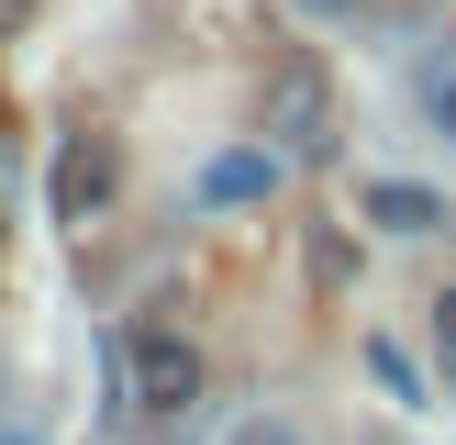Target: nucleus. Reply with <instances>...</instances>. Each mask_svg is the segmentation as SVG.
<instances>
[{
	"label": "nucleus",
	"mask_w": 456,
	"mask_h": 445,
	"mask_svg": "<svg viewBox=\"0 0 456 445\" xmlns=\"http://www.w3.org/2000/svg\"><path fill=\"white\" fill-rule=\"evenodd\" d=\"M267 145H279V156H323L334 145V89H323V67H312V56H289L279 67V78H267Z\"/></svg>",
	"instance_id": "obj_3"
},
{
	"label": "nucleus",
	"mask_w": 456,
	"mask_h": 445,
	"mask_svg": "<svg viewBox=\"0 0 456 445\" xmlns=\"http://www.w3.org/2000/svg\"><path fill=\"white\" fill-rule=\"evenodd\" d=\"M279 178H289L279 145H234V156H212V167L190 178V200L200 212H256V200H279Z\"/></svg>",
	"instance_id": "obj_4"
},
{
	"label": "nucleus",
	"mask_w": 456,
	"mask_h": 445,
	"mask_svg": "<svg viewBox=\"0 0 456 445\" xmlns=\"http://www.w3.org/2000/svg\"><path fill=\"white\" fill-rule=\"evenodd\" d=\"M200 390H212V356H200L178 323H145V334H123V400H134L145 423H178Z\"/></svg>",
	"instance_id": "obj_2"
},
{
	"label": "nucleus",
	"mask_w": 456,
	"mask_h": 445,
	"mask_svg": "<svg viewBox=\"0 0 456 445\" xmlns=\"http://www.w3.org/2000/svg\"><path fill=\"white\" fill-rule=\"evenodd\" d=\"M22 12H34V0H0V44H12V34H22Z\"/></svg>",
	"instance_id": "obj_11"
},
{
	"label": "nucleus",
	"mask_w": 456,
	"mask_h": 445,
	"mask_svg": "<svg viewBox=\"0 0 456 445\" xmlns=\"http://www.w3.org/2000/svg\"><path fill=\"white\" fill-rule=\"evenodd\" d=\"M368 378L401 400V412H423V356L401 345V334H368Z\"/></svg>",
	"instance_id": "obj_6"
},
{
	"label": "nucleus",
	"mask_w": 456,
	"mask_h": 445,
	"mask_svg": "<svg viewBox=\"0 0 456 445\" xmlns=\"http://www.w3.org/2000/svg\"><path fill=\"white\" fill-rule=\"evenodd\" d=\"M435 345H445V368H456V289L435 301Z\"/></svg>",
	"instance_id": "obj_8"
},
{
	"label": "nucleus",
	"mask_w": 456,
	"mask_h": 445,
	"mask_svg": "<svg viewBox=\"0 0 456 445\" xmlns=\"http://www.w3.org/2000/svg\"><path fill=\"white\" fill-rule=\"evenodd\" d=\"M223 445H312V434H301L289 412H234V423H223Z\"/></svg>",
	"instance_id": "obj_7"
},
{
	"label": "nucleus",
	"mask_w": 456,
	"mask_h": 445,
	"mask_svg": "<svg viewBox=\"0 0 456 445\" xmlns=\"http://www.w3.org/2000/svg\"><path fill=\"white\" fill-rule=\"evenodd\" d=\"M356 212H368L379 234H412V245L456 234V200H445V190H423V178H368V200H356Z\"/></svg>",
	"instance_id": "obj_5"
},
{
	"label": "nucleus",
	"mask_w": 456,
	"mask_h": 445,
	"mask_svg": "<svg viewBox=\"0 0 456 445\" xmlns=\"http://www.w3.org/2000/svg\"><path fill=\"white\" fill-rule=\"evenodd\" d=\"M312 12H356V0H312Z\"/></svg>",
	"instance_id": "obj_12"
},
{
	"label": "nucleus",
	"mask_w": 456,
	"mask_h": 445,
	"mask_svg": "<svg viewBox=\"0 0 456 445\" xmlns=\"http://www.w3.org/2000/svg\"><path fill=\"white\" fill-rule=\"evenodd\" d=\"M435 134L456 145V78H435Z\"/></svg>",
	"instance_id": "obj_9"
},
{
	"label": "nucleus",
	"mask_w": 456,
	"mask_h": 445,
	"mask_svg": "<svg viewBox=\"0 0 456 445\" xmlns=\"http://www.w3.org/2000/svg\"><path fill=\"white\" fill-rule=\"evenodd\" d=\"M0 222H12V134H0Z\"/></svg>",
	"instance_id": "obj_10"
},
{
	"label": "nucleus",
	"mask_w": 456,
	"mask_h": 445,
	"mask_svg": "<svg viewBox=\"0 0 456 445\" xmlns=\"http://www.w3.org/2000/svg\"><path fill=\"white\" fill-rule=\"evenodd\" d=\"M111 200H123V145H111L101 123H67V134H56V156H45V222L89 234Z\"/></svg>",
	"instance_id": "obj_1"
}]
</instances>
